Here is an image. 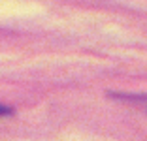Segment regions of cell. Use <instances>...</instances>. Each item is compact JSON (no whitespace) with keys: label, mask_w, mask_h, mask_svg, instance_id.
Instances as JSON below:
<instances>
[{"label":"cell","mask_w":147,"mask_h":141,"mask_svg":"<svg viewBox=\"0 0 147 141\" xmlns=\"http://www.w3.org/2000/svg\"><path fill=\"white\" fill-rule=\"evenodd\" d=\"M11 113V107H6V105H0V115H9Z\"/></svg>","instance_id":"obj_1"}]
</instances>
